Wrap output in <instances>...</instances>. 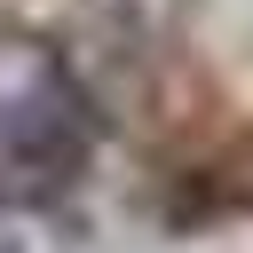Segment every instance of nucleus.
Segmentation results:
<instances>
[{
	"mask_svg": "<svg viewBox=\"0 0 253 253\" xmlns=\"http://www.w3.org/2000/svg\"><path fill=\"white\" fill-rule=\"evenodd\" d=\"M95 158V103L40 40H0V206H55Z\"/></svg>",
	"mask_w": 253,
	"mask_h": 253,
	"instance_id": "obj_1",
	"label": "nucleus"
},
{
	"mask_svg": "<svg viewBox=\"0 0 253 253\" xmlns=\"http://www.w3.org/2000/svg\"><path fill=\"white\" fill-rule=\"evenodd\" d=\"M0 253H32V237H16V229L0 221Z\"/></svg>",
	"mask_w": 253,
	"mask_h": 253,
	"instance_id": "obj_2",
	"label": "nucleus"
}]
</instances>
